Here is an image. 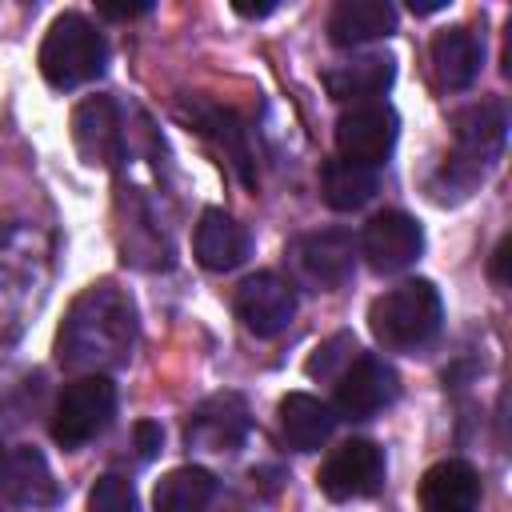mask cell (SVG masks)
<instances>
[{
    "mask_svg": "<svg viewBox=\"0 0 512 512\" xmlns=\"http://www.w3.org/2000/svg\"><path fill=\"white\" fill-rule=\"evenodd\" d=\"M132 432H136V452H140V460H152V456L160 452V444H164V432H160V424H152V420H140Z\"/></svg>",
    "mask_w": 512,
    "mask_h": 512,
    "instance_id": "d4e9b609",
    "label": "cell"
},
{
    "mask_svg": "<svg viewBox=\"0 0 512 512\" xmlns=\"http://www.w3.org/2000/svg\"><path fill=\"white\" fill-rule=\"evenodd\" d=\"M0 492L16 508H52L56 504V480L48 460L36 448H16L0 464Z\"/></svg>",
    "mask_w": 512,
    "mask_h": 512,
    "instance_id": "5bb4252c",
    "label": "cell"
},
{
    "mask_svg": "<svg viewBox=\"0 0 512 512\" xmlns=\"http://www.w3.org/2000/svg\"><path fill=\"white\" fill-rule=\"evenodd\" d=\"M480 504V476L464 460H440L420 480V508L424 512H476Z\"/></svg>",
    "mask_w": 512,
    "mask_h": 512,
    "instance_id": "2e32d148",
    "label": "cell"
},
{
    "mask_svg": "<svg viewBox=\"0 0 512 512\" xmlns=\"http://www.w3.org/2000/svg\"><path fill=\"white\" fill-rule=\"evenodd\" d=\"M236 316L252 336L272 340L296 316V288L276 272H256L236 288Z\"/></svg>",
    "mask_w": 512,
    "mask_h": 512,
    "instance_id": "9c48e42d",
    "label": "cell"
},
{
    "mask_svg": "<svg viewBox=\"0 0 512 512\" xmlns=\"http://www.w3.org/2000/svg\"><path fill=\"white\" fill-rule=\"evenodd\" d=\"M508 248H512V240L504 236L500 244H496V252H492V264H488V276H492V284H508Z\"/></svg>",
    "mask_w": 512,
    "mask_h": 512,
    "instance_id": "484cf974",
    "label": "cell"
},
{
    "mask_svg": "<svg viewBox=\"0 0 512 512\" xmlns=\"http://www.w3.org/2000/svg\"><path fill=\"white\" fill-rule=\"evenodd\" d=\"M392 32H396V8L388 0H340L328 16V40L340 48L368 44Z\"/></svg>",
    "mask_w": 512,
    "mask_h": 512,
    "instance_id": "ac0fdd59",
    "label": "cell"
},
{
    "mask_svg": "<svg viewBox=\"0 0 512 512\" xmlns=\"http://www.w3.org/2000/svg\"><path fill=\"white\" fill-rule=\"evenodd\" d=\"M0 464H4V452H0Z\"/></svg>",
    "mask_w": 512,
    "mask_h": 512,
    "instance_id": "4dcf8cb0",
    "label": "cell"
},
{
    "mask_svg": "<svg viewBox=\"0 0 512 512\" xmlns=\"http://www.w3.org/2000/svg\"><path fill=\"white\" fill-rule=\"evenodd\" d=\"M400 392L396 368L384 364L380 356H356L340 380H336V412L348 420H368L376 412H384Z\"/></svg>",
    "mask_w": 512,
    "mask_h": 512,
    "instance_id": "30bf717a",
    "label": "cell"
},
{
    "mask_svg": "<svg viewBox=\"0 0 512 512\" xmlns=\"http://www.w3.org/2000/svg\"><path fill=\"white\" fill-rule=\"evenodd\" d=\"M88 512H140V500H136V488L132 480L108 472L92 484L88 492Z\"/></svg>",
    "mask_w": 512,
    "mask_h": 512,
    "instance_id": "603a6c76",
    "label": "cell"
},
{
    "mask_svg": "<svg viewBox=\"0 0 512 512\" xmlns=\"http://www.w3.org/2000/svg\"><path fill=\"white\" fill-rule=\"evenodd\" d=\"M396 132H400V120L388 104H352L348 112H340L336 120V148H340V160H352V164H380L388 160V152L396 148Z\"/></svg>",
    "mask_w": 512,
    "mask_h": 512,
    "instance_id": "52a82bcc",
    "label": "cell"
},
{
    "mask_svg": "<svg viewBox=\"0 0 512 512\" xmlns=\"http://www.w3.org/2000/svg\"><path fill=\"white\" fill-rule=\"evenodd\" d=\"M152 4L144 0V4H100V16H112V20H124V16H140V12H148Z\"/></svg>",
    "mask_w": 512,
    "mask_h": 512,
    "instance_id": "4316f807",
    "label": "cell"
},
{
    "mask_svg": "<svg viewBox=\"0 0 512 512\" xmlns=\"http://www.w3.org/2000/svg\"><path fill=\"white\" fill-rule=\"evenodd\" d=\"M132 344H136V308L124 288L100 280L72 300L56 332V360L76 376H108L112 368L128 364Z\"/></svg>",
    "mask_w": 512,
    "mask_h": 512,
    "instance_id": "6da1fadb",
    "label": "cell"
},
{
    "mask_svg": "<svg viewBox=\"0 0 512 512\" xmlns=\"http://www.w3.org/2000/svg\"><path fill=\"white\" fill-rule=\"evenodd\" d=\"M244 436H248V408L236 392H220L204 400L184 428V440L204 452H232L244 444Z\"/></svg>",
    "mask_w": 512,
    "mask_h": 512,
    "instance_id": "8fae6325",
    "label": "cell"
},
{
    "mask_svg": "<svg viewBox=\"0 0 512 512\" xmlns=\"http://www.w3.org/2000/svg\"><path fill=\"white\" fill-rule=\"evenodd\" d=\"M72 140L88 164H116L124 148V132L116 120V104L108 96H92L72 116Z\"/></svg>",
    "mask_w": 512,
    "mask_h": 512,
    "instance_id": "9a60e30c",
    "label": "cell"
},
{
    "mask_svg": "<svg viewBox=\"0 0 512 512\" xmlns=\"http://www.w3.org/2000/svg\"><path fill=\"white\" fill-rule=\"evenodd\" d=\"M360 252H364V260H368L372 272L392 276V272H404L424 252V232H420V224L408 212L388 208V212H376L364 224Z\"/></svg>",
    "mask_w": 512,
    "mask_h": 512,
    "instance_id": "ba28073f",
    "label": "cell"
},
{
    "mask_svg": "<svg viewBox=\"0 0 512 512\" xmlns=\"http://www.w3.org/2000/svg\"><path fill=\"white\" fill-rule=\"evenodd\" d=\"M416 16H428V12H440V8H448V0H412L408 4Z\"/></svg>",
    "mask_w": 512,
    "mask_h": 512,
    "instance_id": "f1b7e54d",
    "label": "cell"
},
{
    "mask_svg": "<svg viewBox=\"0 0 512 512\" xmlns=\"http://www.w3.org/2000/svg\"><path fill=\"white\" fill-rule=\"evenodd\" d=\"M248 228L240 220H232L224 208H208L192 232V252L208 272H232L248 260Z\"/></svg>",
    "mask_w": 512,
    "mask_h": 512,
    "instance_id": "4fadbf2b",
    "label": "cell"
},
{
    "mask_svg": "<svg viewBox=\"0 0 512 512\" xmlns=\"http://www.w3.org/2000/svg\"><path fill=\"white\" fill-rule=\"evenodd\" d=\"M116 416V384L108 376H76L52 412V440L60 448H84Z\"/></svg>",
    "mask_w": 512,
    "mask_h": 512,
    "instance_id": "277c9868",
    "label": "cell"
},
{
    "mask_svg": "<svg viewBox=\"0 0 512 512\" xmlns=\"http://www.w3.org/2000/svg\"><path fill=\"white\" fill-rule=\"evenodd\" d=\"M356 360V336L352 332H340L332 340H324L316 348V356L308 360V376H320V380H340V372Z\"/></svg>",
    "mask_w": 512,
    "mask_h": 512,
    "instance_id": "cb8c5ba5",
    "label": "cell"
},
{
    "mask_svg": "<svg viewBox=\"0 0 512 512\" xmlns=\"http://www.w3.org/2000/svg\"><path fill=\"white\" fill-rule=\"evenodd\" d=\"M480 64H484V44L472 28H448L432 40V68L444 88L456 92L468 88L480 76Z\"/></svg>",
    "mask_w": 512,
    "mask_h": 512,
    "instance_id": "ffe728a7",
    "label": "cell"
},
{
    "mask_svg": "<svg viewBox=\"0 0 512 512\" xmlns=\"http://www.w3.org/2000/svg\"><path fill=\"white\" fill-rule=\"evenodd\" d=\"M504 104L500 100H480L464 112H456V156H452V172H460V188H472L476 176L484 172V164H492L504 148Z\"/></svg>",
    "mask_w": 512,
    "mask_h": 512,
    "instance_id": "5b68a950",
    "label": "cell"
},
{
    "mask_svg": "<svg viewBox=\"0 0 512 512\" xmlns=\"http://www.w3.org/2000/svg\"><path fill=\"white\" fill-rule=\"evenodd\" d=\"M320 492L328 500H364L376 496L384 484V452L372 440H344L328 452L316 476Z\"/></svg>",
    "mask_w": 512,
    "mask_h": 512,
    "instance_id": "8992f818",
    "label": "cell"
},
{
    "mask_svg": "<svg viewBox=\"0 0 512 512\" xmlns=\"http://www.w3.org/2000/svg\"><path fill=\"white\" fill-rule=\"evenodd\" d=\"M276 416H280V436H284L288 448H296V452H316V448L332 436V428H336L332 408H328L324 400L308 396V392H288V396L280 400Z\"/></svg>",
    "mask_w": 512,
    "mask_h": 512,
    "instance_id": "d6986e66",
    "label": "cell"
},
{
    "mask_svg": "<svg viewBox=\"0 0 512 512\" xmlns=\"http://www.w3.org/2000/svg\"><path fill=\"white\" fill-rule=\"evenodd\" d=\"M224 512H244V508H224Z\"/></svg>",
    "mask_w": 512,
    "mask_h": 512,
    "instance_id": "f546056e",
    "label": "cell"
},
{
    "mask_svg": "<svg viewBox=\"0 0 512 512\" xmlns=\"http://www.w3.org/2000/svg\"><path fill=\"white\" fill-rule=\"evenodd\" d=\"M108 64V44L96 32V24L80 12H60L40 44V72L52 88L68 92L88 80H96Z\"/></svg>",
    "mask_w": 512,
    "mask_h": 512,
    "instance_id": "3957f363",
    "label": "cell"
},
{
    "mask_svg": "<svg viewBox=\"0 0 512 512\" xmlns=\"http://www.w3.org/2000/svg\"><path fill=\"white\" fill-rule=\"evenodd\" d=\"M324 88L332 100H352V104H368L372 96H384L396 80V60L392 56H356L344 64L324 68Z\"/></svg>",
    "mask_w": 512,
    "mask_h": 512,
    "instance_id": "e0dca14e",
    "label": "cell"
},
{
    "mask_svg": "<svg viewBox=\"0 0 512 512\" xmlns=\"http://www.w3.org/2000/svg\"><path fill=\"white\" fill-rule=\"evenodd\" d=\"M212 496H216L212 472L184 464V468H172V472L156 484L152 512H204Z\"/></svg>",
    "mask_w": 512,
    "mask_h": 512,
    "instance_id": "7402d4cb",
    "label": "cell"
},
{
    "mask_svg": "<svg viewBox=\"0 0 512 512\" xmlns=\"http://www.w3.org/2000/svg\"><path fill=\"white\" fill-rule=\"evenodd\" d=\"M232 8H236L240 16H256V20H260V16H268V12H276V0H264V4H244V0H236Z\"/></svg>",
    "mask_w": 512,
    "mask_h": 512,
    "instance_id": "83f0119b",
    "label": "cell"
},
{
    "mask_svg": "<svg viewBox=\"0 0 512 512\" xmlns=\"http://www.w3.org/2000/svg\"><path fill=\"white\" fill-rule=\"evenodd\" d=\"M356 252H360V244L352 240L348 228H320V232L300 236V244H296V260H300L304 276L320 288H340L356 268Z\"/></svg>",
    "mask_w": 512,
    "mask_h": 512,
    "instance_id": "7c38bea8",
    "label": "cell"
},
{
    "mask_svg": "<svg viewBox=\"0 0 512 512\" xmlns=\"http://www.w3.org/2000/svg\"><path fill=\"white\" fill-rule=\"evenodd\" d=\"M444 304L432 280H404L372 300L368 328L388 352H420L440 336Z\"/></svg>",
    "mask_w": 512,
    "mask_h": 512,
    "instance_id": "7a4b0ae2",
    "label": "cell"
},
{
    "mask_svg": "<svg viewBox=\"0 0 512 512\" xmlns=\"http://www.w3.org/2000/svg\"><path fill=\"white\" fill-rule=\"evenodd\" d=\"M320 196L336 212H356L376 196V172L352 160H328L320 172Z\"/></svg>",
    "mask_w": 512,
    "mask_h": 512,
    "instance_id": "44dd1931",
    "label": "cell"
}]
</instances>
